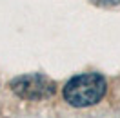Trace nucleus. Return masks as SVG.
<instances>
[{
	"label": "nucleus",
	"mask_w": 120,
	"mask_h": 118,
	"mask_svg": "<svg viewBox=\"0 0 120 118\" xmlns=\"http://www.w3.org/2000/svg\"><path fill=\"white\" fill-rule=\"evenodd\" d=\"M107 91V82L100 73H82L64 85V98L73 107H89L98 103Z\"/></svg>",
	"instance_id": "obj_1"
},
{
	"label": "nucleus",
	"mask_w": 120,
	"mask_h": 118,
	"mask_svg": "<svg viewBox=\"0 0 120 118\" xmlns=\"http://www.w3.org/2000/svg\"><path fill=\"white\" fill-rule=\"evenodd\" d=\"M91 2L97 4V6H102V7H111V6L120 4V0H91Z\"/></svg>",
	"instance_id": "obj_3"
},
{
	"label": "nucleus",
	"mask_w": 120,
	"mask_h": 118,
	"mask_svg": "<svg viewBox=\"0 0 120 118\" xmlns=\"http://www.w3.org/2000/svg\"><path fill=\"white\" fill-rule=\"evenodd\" d=\"M11 91L15 93L18 98L22 100H31V102H37V100H45V98H51L56 93V84L40 73H27V74H20L11 80L9 84Z\"/></svg>",
	"instance_id": "obj_2"
}]
</instances>
